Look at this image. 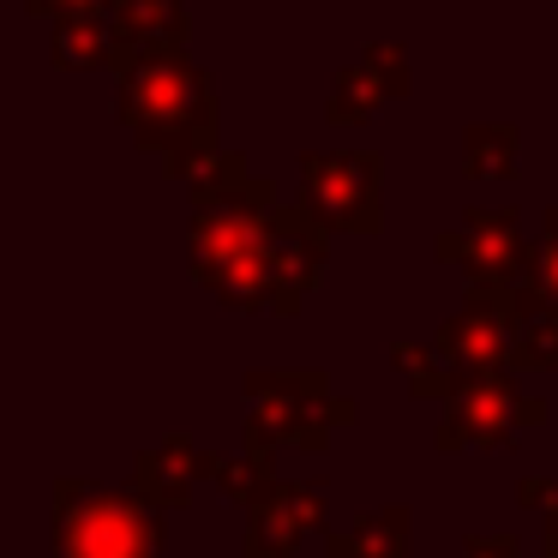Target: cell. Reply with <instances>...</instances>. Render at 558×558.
<instances>
[{"mask_svg": "<svg viewBox=\"0 0 558 558\" xmlns=\"http://www.w3.org/2000/svg\"><path fill=\"white\" fill-rule=\"evenodd\" d=\"M186 222V270L234 313L294 318L313 282L325 277L330 229L306 210H282L277 186L246 169V157L222 150L193 181Z\"/></svg>", "mask_w": 558, "mask_h": 558, "instance_id": "cell-1", "label": "cell"}, {"mask_svg": "<svg viewBox=\"0 0 558 558\" xmlns=\"http://www.w3.org/2000/svg\"><path fill=\"white\" fill-rule=\"evenodd\" d=\"M126 133L162 162V174L193 181L198 169L222 157L217 150V97L210 78L198 73L186 54H162V61H138L133 73H121L114 90Z\"/></svg>", "mask_w": 558, "mask_h": 558, "instance_id": "cell-2", "label": "cell"}, {"mask_svg": "<svg viewBox=\"0 0 558 558\" xmlns=\"http://www.w3.org/2000/svg\"><path fill=\"white\" fill-rule=\"evenodd\" d=\"M54 558H162V510L145 493L54 481Z\"/></svg>", "mask_w": 558, "mask_h": 558, "instance_id": "cell-3", "label": "cell"}, {"mask_svg": "<svg viewBox=\"0 0 558 558\" xmlns=\"http://www.w3.org/2000/svg\"><path fill=\"white\" fill-rule=\"evenodd\" d=\"M354 421V402L330 390L325 373H246V450L270 457L277 445L325 450L330 426Z\"/></svg>", "mask_w": 558, "mask_h": 558, "instance_id": "cell-4", "label": "cell"}, {"mask_svg": "<svg viewBox=\"0 0 558 558\" xmlns=\"http://www.w3.org/2000/svg\"><path fill=\"white\" fill-rule=\"evenodd\" d=\"M301 210L342 234L385 229V157L378 150H306Z\"/></svg>", "mask_w": 558, "mask_h": 558, "instance_id": "cell-5", "label": "cell"}, {"mask_svg": "<svg viewBox=\"0 0 558 558\" xmlns=\"http://www.w3.org/2000/svg\"><path fill=\"white\" fill-rule=\"evenodd\" d=\"M546 402L522 397L510 373H481V378H457L450 402L438 409V450H498L517 426H541Z\"/></svg>", "mask_w": 558, "mask_h": 558, "instance_id": "cell-6", "label": "cell"}, {"mask_svg": "<svg viewBox=\"0 0 558 558\" xmlns=\"http://www.w3.org/2000/svg\"><path fill=\"white\" fill-rule=\"evenodd\" d=\"M534 246L522 234V217L510 205L498 210H462L457 229H445L433 241L438 258H450V265L469 270V282H522L534 270Z\"/></svg>", "mask_w": 558, "mask_h": 558, "instance_id": "cell-7", "label": "cell"}, {"mask_svg": "<svg viewBox=\"0 0 558 558\" xmlns=\"http://www.w3.org/2000/svg\"><path fill=\"white\" fill-rule=\"evenodd\" d=\"M325 510V481H277L246 510V558H318Z\"/></svg>", "mask_w": 558, "mask_h": 558, "instance_id": "cell-8", "label": "cell"}, {"mask_svg": "<svg viewBox=\"0 0 558 558\" xmlns=\"http://www.w3.org/2000/svg\"><path fill=\"white\" fill-rule=\"evenodd\" d=\"M385 97H409V49H402V43H366L361 61L342 66L337 85H330L325 121L330 126H361L378 114Z\"/></svg>", "mask_w": 558, "mask_h": 558, "instance_id": "cell-9", "label": "cell"}, {"mask_svg": "<svg viewBox=\"0 0 558 558\" xmlns=\"http://www.w3.org/2000/svg\"><path fill=\"white\" fill-rule=\"evenodd\" d=\"M114 73H133L138 61L181 54L186 43V0H114Z\"/></svg>", "mask_w": 558, "mask_h": 558, "instance_id": "cell-10", "label": "cell"}, {"mask_svg": "<svg viewBox=\"0 0 558 558\" xmlns=\"http://www.w3.org/2000/svg\"><path fill=\"white\" fill-rule=\"evenodd\" d=\"M210 474H217V457L174 433V438H162L157 450L138 457V493L157 510H169V505H186V498H193V481H210Z\"/></svg>", "mask_w": 558, "mask_h": 558, "instance_id": "cell-11", "label": "cell"}, {"mask_svg": "<svg viewBox=\"0 0 558 558\" xmlns=\"http://www.w3.org/2000/svg\"><path fill=\"white\" fill-rule=\"evenodd\" d=\"M510 366L517 373H558V306L534 282H517V306H510Z\"/></svg>", "mask_w": 558, "mask_h": 558, "instance_id": "cell-12", "label": "cell"}, {"mask_svg": "<svg viewBox=\"0 0 558 558\" xmlns=\"http://www.w3.org/2000/svg\"><path fill=\"white\" fill-rule=\"evenodd\" d=\"M409 505H390V510H366L354 517L342 534H330L318 558H409Z\"/></svg>", "mask_w": 558, "mask_h": 558, "instance_id": "cell-13", "label": "cell"}, {"mask_svg": "<svg viewBox=\"0 0 558 558\" xmlns=\"http://www.w3.org/2000/svg\"><path fill=\"white\" fill-rule=\"evenodd\" d=\"M49 49L61 73H97V66H114V25L109 13H73L49 25Z\"/></svg>", "mask_w": 558, "mask_h": 558, "instance_id": "cell-14", "label": "cell"}, {"mask_svg": "<svg viewBox=\"0 0 558 558\" xmlns=\"http://www.w3.org/2000/svg\"><path fill=\"white\" fill-rule=\"evenodd\" d=\"M517 150H522V133L510 121H474L462 133V174L469 181H510Z\"/></svg>", "mask_w": 558, "mask_h": 558, "instance_id": "cell-15", "label": "cell"}, {"mask_svg": "<svg viewBox=\"0 0 558 558\" xmlns=\"http://www.w3.org/2000/svg\"><path fill=\"white\" fill-rule=\"evenodd\" d=\"M390 361H397V373L409 378V390L421 402H450V390H457V373L445 366V354L438 349H421V342H397L390 349Z\"/></svg>", "mask_w": 558, "mask_h": 558, "instance_id": "cell-16", "label": "cell"}, {"mask_svg": "<svg viewBox=\"0 0 558 558\" xmlns=\"http://www.w3.org/2000/svg\"><path fill=\"white\" fill-rule=\"evenodd\" d=\"M210 481L222 486V493H229V505L241 510H253L258 498L270 493V486H277V474H270V457H253V450H241V462H222L217 457V474H210Z\"/></svg>", "mask_w": 558, "mask_h": 558, "instance_id": "cell-17", "label": "cell"}, {"mask_svg": "<svg viewBox=\"0 0 558 558\" xmlns=\"http://www.w3.org/2000/svg\"><path fill=\"white\" fill-rule=\"evenodd\" d=\"M522 282H534V289L546 294V301L558 306V205L546 210V222H541V246H534V270Z\"/></svg>", "mask_w": 558, "mask_h": 558, "instance_id": "cell-18", "label": "cell"}, {"mask_svg": "<svg viewBox=\"0 0 558 558\" xmlns=\"http://www.w3.org/2000/svg\"><path fill=\"white\" fill-rule=\"evenodd\" d=\"M517 505L522 510H541L546 534H558V481H553V474H522V481H517Z\"/></svg>", "mask_w": 558, "mask_h": 558, "instance_id": "cell-19", "label": "cell"}, {"mask_svg": "<svg viewBox=\"0 0 558 558\" xmlns=\"http://www.w3.org/2000/svg\"><path fill=\"white\" fill-rule=\"evenodd\" d=\"M462 558H522V541L517 534H469Z\"/></svg>", "mask_w": 558, "mask_h": 558, "instance_id": "cell-20", "label": "cell"}, {"mask_svg": "<svg viewBox=\"0 0 558 558\" xmlns=\"http://www.w3.org/2000/svg\"><path fill=\"white\" fill-rule=\"evenodd\" d=\"M31 13H49V25L54 19H73V13H109L114 0H25Z\"/></svg>", "mask_w": 558, "mask_h": 558, "instance_id": "cell-21", "label": "cell"}, {"mask_svg": "<svg viewBox=\"0 0 558 558\" xmlns=\"http://www.w3.org/2000/svg\"><path fill=\"white\" fill-rule=\"evenodd\" d=\"M546 558H558V534H546Z\"/></svg>", "mask_w": 558, "mask_h": 558, "instance_id": "cell-22", "label": "cell"}]
</instances>
